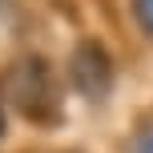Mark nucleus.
<instances>
[{"label":"nucleus","instance_id":"2","mask_svg":"<svg viewBox=\"0 0 153 153\" xmlns=\"http://www.w3.org/2000/svg\"><path fill=\"white\" fill-rule=\"evenodd\" d=\"M133 153H153V129H149L145 137L137 141V145H133Z\"/></svg>","mask_w":153,"mask_h":153},{"label":"nucleus","instance_id":"1","mask_svg":"<svg viewBox=\"0 0 153 153\" xmlns=\"http://www.w3.org/2000/svg\"><path fill=\"white\" fill-rule=\"evenodd\" d=\"M137 16L145 28H153V0H137Z\"/></svg>","mask_w":153,"mask_h":153}]
</instances>
